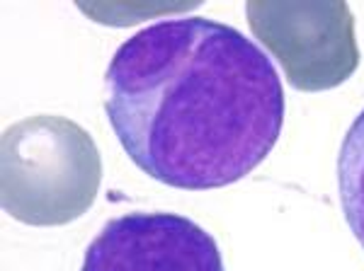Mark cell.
<instances>
[{"label": "cell", "instance_id": "6da1fadb", "mask_svg": "<svg viewBox=\"0 0 364 271\" xmlns=\"http://www.w3.org/2000/svg\"><path fill=\"white\" fill-rule=\"evenodd\" d=\"M105 111L141 172L207 192L265 160L287 104L277 68L255 41L209 17H175L117 49L105 73Z\"/></svg>", "mask_w": 364, "mask_h": 271}, {"label": "cell", "instance_id": "7a4b0ae2", "mask_svg": "<svg viewBox=\"0 0 364 271\" xmlns=\"http://www.w3.org/2000/svg\"><path fill=\"white\" fill-rule=\"evenodd\" d=\"M102 157L75 121L37 114L13 123L0 140V201L27 226H66L95 201Z\"/></svg>", "mask_w": 364, "mask_h": 271}, {"label": "cell", "instance_id": "3957f363", "mask_svg": "<svg viewBox=\"0 0 364 271\" xmlns=\"http://www.w3.org/2000/svg\"><path fill=\"white\" fill-rule=\"evenodd\" d=\"M248 25L284 68L287 82L301 92L343 85L360 66L355 17L340 0L245 5Z\"/></svg>", "mask_w": 364, "mask_h": 271}, {"label": "cell", "instance_id": "277c9868", "mask_svg": "<svg viewBox=\"0 0 364 271\" xmlns=\"http://www.w3.org/2000/svg\"><path fill=\"white\" fill-rule=\"evenodd\" d=\"M80 271H226L219 245L195 221L134 211L102 226Z\"/></svg>", "mask_w": 364, "mask_h": 271}, {"label": "cell", "instance_id": "5b68a950", "mask_svg": "<svg viewBox=\"0 0 364 271\" xmlns=\"http://www.w3.org/2000/svg\"><path fill=\"white\" fill-rule=\"evenodd\" d=\"M338 189L345 221L364 247V109L352 121L340 145Z\"/></svg>", "mask_w": 364, "mask_h": 271}]
</instances>
